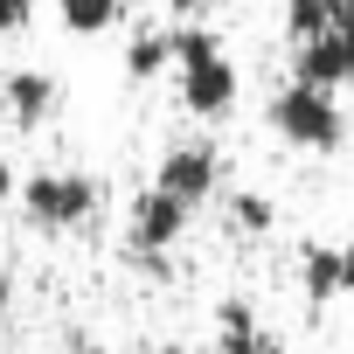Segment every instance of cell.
I'll list each match as a JSON object with an SVG mask.
<instances>
[{"instance_id":"6da1fadb","label":"cell","mask_w":354,"mask_h":354,"mask_svg":"<svg viewBox=\"0 0 354 354\" xmlns=\"http://www.w3.org/2000/svg\"><path fill=\"white\" fill-rule=\"evenodd\" d=\"M174 84H181V104L195 118H230L236 111V63L223 56V42L202 21L174 28Z\"/></svg>"},{"instance_id":"7a4b0ae2","label":"cell","mask_w":354,"mask_h":354,"mask_svg":"<svg viewBox=\"0 0 354 354\" xmlns=\"http://www.w3.org/2000/svg\"><path fill=\"white\" fill-rule=\"evenodd\" d=\"M15 202H21V216H28L35 230L63 236V230H84V223L97 216L104 181H97V174H77V167H42V174H28V181H21Z\"/></svg>"},{"instance_id":"3957f363","label":"cell","mask_w":354,"mask_h":354,"mask_svg":"<svg viewBox=\"0 0 354 354\" xmlns=\"http://www.w3.org/2000/svg\"><path fill=\"white\" fill-rule=\"evenodd\" d=\"M264 118H271V132L285 139V146H299V153H340L347 146V111L333 104V91H319V84H285L271 104H264Z\"/></svg>"},{"instance_id":"277c9868","label":"cell","mask_w":354,"mask_h":354,"mask_svg":"<svg viewBox=\"0 0 354 354\" xmlns=\"http://www.w3.org/2000/svg\"><path fill=\"white\" fill-rule=\"evenodd\" d=\"M188 202L181 195H167V188H146L139 202H132V216H125V257L132 264H160L174 243L188 236Z\"/></svg>"},{"instance_id":"5b68a950","label":"cell","mask_w":354,"mask_h":354,"mask_svg":"<svg viewBox=\"0 0 354 354\" xmlns=\"http://www.w3.org/2000/svg\"><path fill=\"white\" fill-rule=\"evenodd\" d=\"M153 188L181 195L188 209L216 202V195H223V153H216L209 139H181V146H167L160 167H153Z\"/></svg>"},{"instance_id":"8992f818","label":"cell","mask_w":354,"mask_h":354,"mask_svg":"<svg viewBox=\"0 0 354 354\" xmlns=\"http://www.w3.org/2000/svg\"><path fill=\"white\" fill-rule=\"evenodd\" d=\"M292 77H299V84H319V91L354 84V0H340V28H333V35L292 49Z\"/></svg>"},{"instance_id":"52a82bcc","label":"cell","mask_w":354,"mask_h":354,"mask_svg":"<svg viewBox=\"0 0 354 354\" xmlns=\"http://www.w3.org/2000/svg\"><path fill=\"white\" fill-rule=\"evenodd\" d=\"M0 104H8V118H15L21 132H35V125H49V118H56L63 84H56L49 70H15L8 84H0Z\"/></svg>"},{"instance_id":"ba28073f","label":"cell","mask_w":354,"mask_h":354,"mask_svg":"<svg viewBox=\"0 0 354 354\" xmlns=\"http://www.w3.org/2000/svg\"><path fill=\"white\" fill-rule=\"evenodd\" d=\"M216 354H285V340H278L243 299H223V306H216Z\"/></svg>"},{"instance_id":"9c48e42d","label":"cell","mask_w":354,"mask_h":354,"mask_svg":"<svg viewBox=\"0 0 354 354\" xmlns=\"http://www.w3.org/2000/svg\"><path fill=\"white\" fill-rule=\"evenodd\" d=\"M299 292H306L313 306H326V299H340V292H347L340 243H306V250H299Z\"/></svg>"},{"instance_id":"30bf717a","label":"cell","mask_w":354,"mask_h":354,"mask_svg":"<svg viewBox=\"0 0 354 354\" xmlns=\"http://www.w3.org/2000/svg\"><path fill=\"white\" fill-rule=\"evenodd\" d=\"M160 70H174V28H139L125 42V77L132 84H153Z\"/></svg>"},{"instance_id":"8fae6325","label":"cell","mask_w":354,"mask_h":354,"mask_svg":"<svg viewBox=\"0 0 354 354\" xmlns=\"http://www.w3.org/2000/svg\"><path fill=\"white\" fill-rule=\"evenodd\" d=\"M340 28V0H285V35H292V49L299 42H319V35H333Z\"/></svg>"},{"instance_id":"7c38bea8","label":"cell","mask_w":354,"mask_h":354,"mask_svg":"<svg viewBox=\"0 0 354 354\" xmlns=\"http://www.w3.org/2000/svg\"><path fill=\"white\" fill-rule=\"evenodd\" d=\"M125 15V0H56V21L70 35H111Z\"/></svg>"},{"instance_id":"4fadbf2b","label":"cell","mask_w":354,"mask_h":354,"mask_svg":"<svg viewBox=\"0 0 354 354\" xmlns=\"http://www.w3.org/2000/svg\"><path fill=\"white\" fill-rule=\"evenodd\" d=\"M230 223H236V236H271L278 209H271L264 195H230Z\"/></svg>"},{"instance_id":"5bb4252c","label":"cell","mask_w":354,"mask_h":354,"mask_svg":"<svg viewBox=\"0 0 354 354\" xmlns=\"http://www.w3.org/2000/svg\"><path fill=\"white\" fill-rule=\"evenodd\" d=\"M35 8H42V0H0V35H21Z\"/></svg>"},{"instance_id":"9a60e30c","label":"cell","mask_w":354,"mask_h":354,"mask_svg":"<svg viewBox=\"0 0 354 354\" xmlns=\"http://www.w3.org/2000/svg\"><path fill=\"white\" fill-rule=\"evenodd\" d=\"M167 8H174V15H181V21H202V15L216 8V0H167Z\"/></svg>"},{"instance_id":"2e32d148","label":"cell","mask_w":354,"mask_h":354,"mask_svg":"<svg viewBox=\"0 0 354 354\" xmlns=\"http://www.w3.org/2000/svg\"><path fill=\"white\" fill-rule=\"evenodd\" d=\"M8 313H15V278L0 271V333H8Z\"/></svg>"},{"instance_id":"e0dca14e","label":"cell","mask_w":354,"mask_h":354,"mask_svg":"<svg viewBox=\"0 0 354 354\" xmlns=\"http://www.w3.org/2000/svg\"><path fill=\"white\" fill-rule=\"evenodd\" d=\"M340 271H347V292H354V236L340 243Z\"/></svg>"},{"instance_id":"ac0fdd59","label":"cell","mask_w":354,"mask_h":354,"mask_svg":"<svg viewBox=\"0 0 354 354\" xmlns=\"http://www.w3.org/2000/svg\"><path fill=\"white\" fill-rule=\"evenodd\" d=\"M8 195H21V181H15V174H8V167H0V202H8Z\"/></svg>"}]
</instances>
